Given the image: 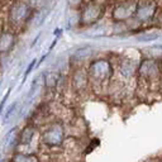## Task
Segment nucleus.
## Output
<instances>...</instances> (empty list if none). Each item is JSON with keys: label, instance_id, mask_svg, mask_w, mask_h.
Instances as JSON below:
<instances>
[{"label": "nucleus", "instance_id": "f257e3e1", "mask_svg": "<svg viewBox=\"0 0 162 162\" xmlns=\"http://www.w3.org/2000/svg\"><path fill=\"white\" fill-rule=\"evenodd\" d=\"M90 86L94 91L109 86L114 75L113 62L108 58H93L88 67Z\"/></svg>", "mask_w": 162, "mask_h": 162}, {"label": "nucleus", "instance_id": "f03ea898", "mask_svg": "<svg viewBox=\"0 0 162 162\" xmlns=\"http://www.w3.org/2000/svg\"><path fill=\"white\" fill-rule=\"evenodd\" d=\"M34 13V9L29 5L27 0H14L10 1L8 8V23L10 29H20L29 24V20Z\"/></svg>", "mask_w": 162, "mask_h": 162}, {"label": "nucleus", "instance_id": "7ed1b4c3", "mask_svg": "<svg viewBox=\"0 0 162 162\" xmlns=\"http://www.w3.org/2000/svg\"><path fill=\"white\" fill-rule=\"evenodd\" d=\"M106 12V4L104 0H93L85 3L79 9V25L91 27L101 22Z\"/></svg>", "mask_w": 162, "mask_h": 162}, {"label": "nucleus", "instance_id": "20e7f679", "mask_svg": "<svg viewBox=\"0 0 162 162\" xmlns=\"http://www.w3.org/2000/svg\"><path fill=\"white\" fill-rule=\"evenodd\" d=\"M137 75L146 84L158 82L162 77V60L152 56L143 58L139 61Z\"/></svg>", "mask_w": 162, "mask_h": 162}, {"label": "nucleus", "instance_id": "39448f33", "mask_svg": "<svg viewBox=\"0 0 162 162\" xmlns=\"http://www.w3.org/2000/svg\"><path fill=\"white\" fill-rule=\"evenodd\" d=\"M65 134L66 132L64 124L61 122H53L43 129L41 134V141H42V145L47 146L48 148H57L64 145L66 139Z\"/></svg>", "mask_w": 162, "mask_h": 162}, {"label": "nucleus", "instance_id": "423d86ee", "mask_svg": "<svg viewBox=\"0 0 162 162\" xmlns=\"http://www.w3.org/2000/svg\"><path fill=\"white\" fill-rule=\"evenodd\" d=\"M160 8H161V4L158 0H138L134 18L142 25L152 23L153 20H156L157 14L160 12Z\"/></svg>", "mask_w": 162, "mask_h": 162}, {"label": "nucleus", "instance_id": "0eeeda50", "mask_svg": "<svg viewBox=\"0 0 162 162\" xmlns=\"http://www.w3.org/2000/svg\"><path fill=\"white\" fill-rule=\"evenodd\" d=\"M138 0H118L111 8V22H127L136 15Z\"/></svg>", "mask_w": 162, "mask_h": 162}, {"label": "nucleus", "instance_id": "6e6552de", "mask_svg": "<svg viewBox=\"0 0 162 162\" xmlns=\"http://www.w3.org/2000/svg\"><path fill=\"white\" fill-rule=\"evenodd\" d=\"M71 86L76 94H85L89 90L90 86V79L88 74V69L82 66L74 67L71 72Z\"/></svg>", "mask_w": 162, "mask_h": 162}, {"label": "nucleus", "instance_id": "1a4fd4ad", "mask_svg": "<svg viewBox=\"0 0 162 162\" xmlns=\"http://www.w3.org/2000/svg\"><path fill=\"white\" fill-rule=\"evenodd\" d=\"M138 66H139V61H136L133 58H122L118 62L116 70H118L120 77H123L124 80H129L137 75Z\"/></svg>", "mask_w": 162, "mask_h": 162}, {"label": "nucleus", "instance_id": "9d476101", "mask_svg": "<svg viewBox=\"0 0 162 162\" xmlns=\"http://www.w3.org/2000/svg\"><path fill=\"white\" fill-rule=\"evenodd\" d=\"M17 44V33L12 29L0 32V56L9 55Z\"/></svg>", "mask_w": 162, "mask_h": 162}, {"label": "nucleus", "instance_id": "9b49d317", "mask_svg": "<svg viewBox=\"0 0 162 162\" xmlns=\"http://www.w3.org/2000/svg\"><path fill=\"white\" fill-rule=\"evenodd\" d=\"M94 55H95V49H94L91 46L79 47L77 49H75L72 52V55L70 57V62L74 65V67L82 66V64L85 61H91Z\"/></svg>", "mask_w": 162, "mask_h": 162}, {"label": "nucleus", "instance_id": "f8f14e48", "mask_svg": "<svg viewBox=\"0 0 162 162\" xmlns=\"http://www.w3.org/2000/svg\"><path fill=\"white\" fill-rule=\"evenodd\" d=\"M37 134V128L32 123L25 124L22 130L18 133V147L20 146H30L34 141V137Z\"/></svg>", "mask_w": 162, "mask_h": 162}, {"label": "nucleus", "instance_id": "ddd939ff", "mask_svg": "<svg viewBox=\"0 0 162 162\" xmlns=\"http://www.w3.org/2000/svg\"><path fill=\"white\" fill-rule=\"evenodd\" d=\"M43 76V86L47 91H53L57 88H60L61 80L64 74L58 71H44L42 74Z\"/></svg>", "mask_w": 162, "mask_h": 162}, {"label": "nucleus", "instance_id": "4468645a", "mask_svg": "<svg viewBox=\"0 0 162 162\" xmlns=\"http://www.w3.org/2000/svg\"><path fill=\"white\" fill-rule=\"evenodd\" d=\"M12 162H39L38 157L34 153H25V152H14L12 156Z\"/></svg>", "mask_w": 162, "mask_h": 162}, {"label": "nucleus", "instance_id": "2eb2a0df", "mask_svg": "<svg viewBox=\"0 0 162 162\" xmlns=\"http://www.w3.org/2000/svg\"><path fill=\"white\" fill-rule=\"evenodd\" d=\"M42 84H43V76L39 75L37 77H34L32 84H30V88H29V91L27 94V99H32L35 94L38 93V90H41L42 88Z\"/></svg>", "mask_w": 162, "mask_h": 162}, {"label": "nucleus", "instance_id": "dca6fc26", "mask_svg": "<svg viewBox=\"0 0 162 162\" xmlns=\"http://www.w3.org/2000/svg\"><path fill=\"white\" fill-rule=\"evenodd\" d=\"M161 37V33L158 32H145V33H139L136 35L137 42H152L156 41Z\"/></svg>", "mask_w": 162, "mask_h": 162}, {"label": "nucleus", "instance_id": "f3484780", "mask_svg": "<svg viewBox=\"0 0 162 162\" xmlns=\"http://www.w3.org/2000/svg\"><path fill=\"white\" fill-rule=\"evenodd\" d=\"M17 108H18V101H17V100L13 101L12 104L7 108L5 114H4V118H3V123H4V124H7L8 122H9V119H12L13 116H14V115L18 113V111H19V110L17 109Z\"/></svg>", "mask_w": 162, "mask_h": 162}, {"label": "nucleus", "instance_id": "a211bd4d", "mask_svg": "<svg viewBox=\"0 0 162 162\" xmlns=\"http://www.w3.org/2000/svg\"><path fill=\"white\" fill-rule=\"evenodd\" d=\"M29 3V5L32 7L34 10H42V9L48 8L52 0H27Z\"/></svg>", "mask_w": 162, "mask_h": 162}, {"label": "nucleus", "instance_id": "6ab92c4d", "mask_svg": "<svg viewBox=\"0 0 162 162\" xmlns=\"http://www.w3.org/2000/svg\"><path fill=\"white\" fill-rule=\"evenodd\" d=\"M37 64H38V60L37 58H33L32 61H30V64L27 66V70H25V72H24V77H23V81H25L27 80V77L29 76V74L30 72H33V70H34V67L37 66Z\"/></svg>", "mask_w": 162, "mask_h": 162}, {"label": "nucleus", "instance_id": "aec40b11", "mask_svg": "<svg viewBox=\"0 0 162 162\" xmlns=\"http://www.w3.org/2000/svg\"><path fill=\"white\" fill-rule=\"evenodd\" d=\"M69 5L72 10H79L84 5V0H69Z\"/></svg>", "mask_w": 162, "mask_h": 162}, {"label": "nucleus", "instance_id": "412c9836", "mask_svg": "<svg viewBox=\"0 0 162 162\" xmlns=\"http://www.w3.org/2000/svg\"><path fill=\"white\" fill-rule=\"evenodd\" d=\"M10 93H12V88H9L8 90H7V94L3 96V99H1V101H0V115L3 114V110H4V106H5V104H7V101H8V98H9V95H10Z\"/></svg>", "mask_w": 162, "mask_h": 162}, {"label": "nucleus", "instance_id": "4be33fe9", "mask_svg": "<svg viewBox=\"0 0 162 162\" xmlns=\"http://www.w3.org/2000/svg\"><path fill=\"white\" fill-rule=\"evenodd\" d=\"M156 20H157V23H158V24L162 27V7L160 8V12H158V14H157Z\"/></svg>", "mask_w": 162, "mask_h": 162}, {"label": "nucleus", "instance_id": "5701e85b", "mask_svg": "<svg viewBox=\"0 0 162 162\" xmlns=\"http://www.w3.org/2000/svg\"><path fill=\"white\" fill-rule=\"evenodd\" d=\"M39 37H41V34H38V35H37V37H35V38L33 39V42H32V43H30V48H33V47L35 46V44H37V42H38V39H39Z\"/></svg>", "mask_w": 162, "mask_h": 162}, {"label": "nucleus", "instance_id": "b1692460", "mask_svg": "<svg viewBox=\"0 0 162 162\" xmlns=\"http://www.w3.org/2000/svg\"><path fill=\"white\" fill-rule=\"evenodd\" d=\"M55 34L57 35V37H58V35H60V34H62V29H56V32H55Z\"/></svg>", "mask_w": 162, "mask_h": 162}, {"label": "nucleus", "instance_id": "393cba45", "mask_svg": "<svg viewBox=\"0 0 162 162\" xmlns=\"http://www.w3.org/2000/svg\"><path fill=\"white\" fill-rule=\"evenodd\" d=\"M0 86H1V79H0Z\"/></svg>", "mask_w": 162, "mask_h": 162}, {"label": "nucleus", "instance_id": "a878e982", "mask_svg": "<svg viewBox=\"0 0 162 162\" xmlns=\"http://www.w3.org/2000/svg\"><path fill=\"white\" fill-rule=\"evenodd\" d=\"M52 1H58V0H52Z\"/></svg>", "mask_w": 162, "mask_h": 162}, {"label": "nucleus", "instance_id": "bb28decb", "mask_svg": "<svg viewBox=\"0 0 162 162\" xmlns=\"http://www.w3.org/2000/svg\"><path fill=\"white\" fill-rule=\"evenodd\" d=\"M10 1H14V0H10Z\"/></svg>", "mask_w": 162, "mask_h": 162}, {"label": "nucleus", "instance_id": "cd10ccee", "mask_svg": "<svg viewBox=\"0 0 162 162\" xmlns=\"http://www.w3.org/2000/svg\"><path fill=\"white\" fill-rule=\"evenodd\" d=\"M0 162H1V158H0Z\"/></svg>", "mask_w": 162, "mask_h": 162}]
</instances>
